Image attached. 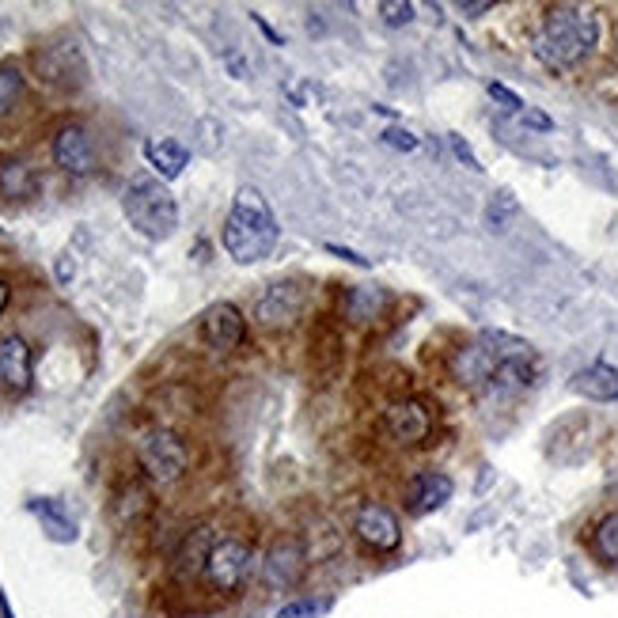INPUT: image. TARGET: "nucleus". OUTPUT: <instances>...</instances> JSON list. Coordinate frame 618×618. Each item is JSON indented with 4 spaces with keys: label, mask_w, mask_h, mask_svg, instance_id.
<instances>
[{
    "label": "nucleus",
    "mask_w": 618,
    "mask_h": 618,
    "mask_svg": "<svg viewBox=\"0 0 618 618\" xmlns=\"http://www.w3.org/2000/svg\"><path fill=\"white\" fill-rule=\"evenodd\" d=\"M278 236H281L278 217H273L270 201L262 198V190L239 187L232 198V209H228V217H225V232H220L225 251L232 255L239 266H255L278 247Z\"/></svg>",
    "instance_id": "1"
},
{
    "label": "nucleus",
    "mask_w": 618,
    "mask_h": 618,
    "mask_svg": "<svg viewBox=\"0 0 618 618\" xmlns=\"http://www.w3.org/2000/svg\"><path fill=\"white\" fill-rule=\"evenodd\" d=\"M535 58L550 69H569V64L585 61L599 46V20L588 8H550L535 34Z\"/></svg>",
    "instance_id": "2"
},
{
    "label": "nucleus",
    "mask_w": 618,
    "mask_h": 618,
    "mask_svg": "<svg viewBox=\"0 0 618 618\" xmlns=\"http://www.w3.org/2000/svg\"><path fill=\"white\" fill-rule=\"evenodd\" d=\"M122 213L129 225L149 239H168L179 228V201L160 179L137 175L122 193Z\"/></svg>",
    "instance_id": "3"
},
{
    "label": "nucleus",
    "mask_w": 618,
    "mask_h": 618,
    "mask_svg": "<svg viewBox=\"0 0 618 618\" xmlns=\"http://www.w3.org/2000/svg\"><path fill=\"white\" fill-rule=\"evenodd\" d=\"M509 357H531V346L524 338L501 335V330H486L482 338L451 357V376L464 387H482L494 380L497 365L509 361Z\"/></svg>",
    "instance_id": "4"
},
{
    "label": "nucleus",
    "mask_w": 618,
    "mask_h": 618,
    "mask_svg": "<svg viewBox=\"0 0 618 618\" xmlns=\"http://www.w3.org/2000/svg\"><path fill=\"white\" fill-rule=\"evenodd\" d=\"M137 456H141V467L152 482H179L190 467V451L182 445L179 432H171V429L144 432L141 445H137Z\"/></svg>",
    "instance_id": "5"
},
{
    "label": "nucleus",
    "mask_w": 618,
    "mask_h": 618,
    "mask_svg": "<svg viewBox=\"0 0 618 618\" xmlns=\"http://www.w3.org/2000/svg\"><path fill=\"white\" fill-rule=\"evenodd\" d=\"M255 566V550L247 539H217L213 555L206 561V580L217 592H236Z\"/></svg>",
    "instance_id": "6"
},
{
    "label": "nucleus",
    "mask_w": 618,
    "mask_h": 618,
    "mask_svg": "<svg viewBox=\"0 0 618 618\" xmlns=\"http://www.w3.org/2000/svg\"><path fill=\"white\" fill-rule=\"evenodd\" d=\"M303 308H308V289L297 281H278L255 303V319L262 330H289L303 316Z\"/></svg>",
    "instance_id": "7"
},
{
    "label": "nucleus",
    "mask_w": 618,
    "mask_h": 618,
    "mask_svg": "<svg viewBox=\"0 0 618 618\" xmlns=\"http://www.w3.org/2000/svg\"><path fill=\"white\" fill-rule=\"evenodd\" d=\"M383 421H387V432H391V440L395 445H402V448H413V445H426V440L432 437V406L426 399H399V402H391L387 406V413H383Z\"/></svg>",
    "instance_id": "8"
},
{
    "label": "nucleus",
    "mask_w": 618,
    "mask_h": 618,
    "mask_svg": "<svg viewBox=\"0 0 618 618\" xmlns=\"http://www.w3.org/2000/svg\"><path fill=\"white\" fill-rule=\"evenodd\" d=\"M353 531L365 547L380 550V555H391V550L402 547V524H399V516L387 509V505L365 501L361 509L353 512Z\"/></svg>",
    "instance_id": "9"
},
{
    "label": "nucleus",
    "mask_w": 618,
    "mask_h": 618,
    "mask_svg": "<svg viewBox=\"0 0 618 618\" xmlns=\"http://www.w3.org/2000/svg\"><path fill=\"white\" fill-rule=\"evenodd\" d=\"M201 338H206L209 349L217 353H232V349L243 346L247 338V319L236 303H213V308L201 316Z\"/></svg>",
    "instance_id": "10"
},
{
    "label": "nucleus",
    "mask_w": 618,
    "mask_h": 618,
    "mask_svg": "<svg viewBox=\"0 0 618 618\" xmlns=\"http://www.w3.org/2000/svg\"><path fill=\"white\" fill-rule=\"evenodd\" d=\"M308 569V555H303V542L297 535H285L270 547V555L262 561V577L270 588H292Z\"/></svg>",
    "instance_id": "11"
},
{
    "label": "nucleus",
    "mask_w": 618,
    "mask_h": 618,
    "mask_svg": "<svg viewBox=\"0 0 618 618\" xmlns=\"http://www.w3.org/2000/svg\"><path fill=\"white\" fill-rule=\"evenodd\" d=\"M34 64H39L46 84H53V88H77L80 80H84V58H80L77 42L72 46H61V42L42 46V50L34 53Z\"/></svg>",
    "instance_id": "12"
},
{
    "label": "nucleus",
    "mask_w": 618,
    "mask_h": 618,
    "mask_svg": "<svg viewBox=\"0 0 618 618\" xmlns=\"http://www.w3.org/2000/svg\"><path fill=\"white\" fill-rule=\"evenodd\" d=\"M53 160L69 175H91L96 171V144H91L84 126H61L53 137Z\"/></svg>",
    "instance_id": "13"
},
{
    "label": "nucleus",
    "mask_w": 618,
    "mask_h": 618,
    "mask_svg": "<svg viewBox=\"0 0 618 618\" xmlns=\"http://www.w3.org/2000/svg\"><path fill=\"white\" fill-rule=\"evenodd\" d=\"M0 383L16 395L31 387V346L20 335L0 338Z\"/></svg>",
    "instance_id": "14"
},
{
    "label": "nucleus",
    "mask_w": 618,
    "mask_h": 618,
    "mask_svg": "<svg viewBox=\"0 0 618 618\" xmlns=\"http://www.w3.org/2000/svg\"><path fill=\"white\" fill-rule=\"evenodd\" d=\"M217 547V535L209 524H201V528H190L187 539L179 542V550H175V574L179 577H201L206 574V561L213 555Z\"/></svg>",
    "instance_id": "15"
},
{
    "label": "nucleus",
    "mask_w": 618,
    "mask_h": 618,
    "mask_svg": "<svg viewBox=\"0 0 618 618\" xmlns=\"http://www.w3.org/2000/svg\"><path fill=\"white\" fill-rule=\"evenodd\" d=\"M451 497V478L440 475V470H421L410 482V494H406V505H410L413 516H429L437 509H445Z\"/></svg>",
    "instance_id": "16"
},
{
    "label": "nucleus",
    "mask_w": 618,
    "mask_h": 618,
    "mask_svg": "<svg viewBox=\"0 0 618 618\" xmlns=\"http://www.w3.org/2000/svg\"><path fill=\"white\" fill-rule=\"evenodd\" d=\"M574 391L592 402H618V372L611 365H588L574 376Z\"/></svg>",
    "instance_id": "17"
},
{
    "label": "nucleus",
    "mask_w": 618,
    "mask_h": 618,
    "mask_svg": "<svg viewBox=\"0 0 618 618\" xmlns=\"http://www.w3.org/2000/svg\"><path fill=\"white\" fill-rule=\"evenodd\" d=\"M144 156H149V168H156L163 179H179L182 168L190 163L187 144L171 141V137H156V141L144 144Z\"/></svg>",
    "instance_id": "18"
},
{
    "label": "nucleus",
    "mask_w": 618,
    "mask_h": 618,
    "mask_svg": "<svg viewBox=\"0 0 618 618\" xmlns=\"http://www.w3.org/2000/svg\"><path fill=\"white\" fill-rule=\"evenodd\" d=\"M383 308H387V292L380 285H353V289H346V316L353 322L380 319Z\"/></svg>",
    "instance_id": "19"
},
{
    "label": "nucleus",
    "mask_w": 618,
    "mask_h": 618,
    "mask_svg": "<svg viewBox=\"0 0 618 618\" xmlns=\"http://www.w3.org/2000/svg\"><path fill=\"white\" fill-rule=\"evenodd\" d=\"M531 383H535V361L531 357H509V361L497 365V372L490 380V387L497 395H520V391H528Z\"/></svg>",
    "instance_id": "20"
},
{
    "label": "nucleus",
    "mask_w": 618,
    "mask_h": 618,
    "mask_svg": "<svg viewBox=\"0 0 618 618\" xmlns=\"http://www.w3.org/2000/svg\"><path fill=\"white\" fill-rule=\"evenodd\" d=\"M39 190V179H34V171L27 168L23 160H4L0 163V193L4 198H31V193Z\"/></svg>",
    "instance_id": "21"
},
{
    "label": "nucleus",
    "mask_w": 618,
    "mask_h": 618,
    "mask_svg": "<svg viewBox=\"0 0 618 618\" xmlns=\"http://www.w3.org/2000/svg\"><path fill=\"white\" fill-rule=\"evenodd\" d=\"M592 555L604 566H618V512H607L604 520L592 528Z\"/></svg>",
    "instance_id": "22"
},
{
    "label": "nucleus",
    "mask_w": 618,
    "mask_h": 618,
    "mask_svg": "<svg viewBox=\"0 0 618 618\" xmlns=\"http://www.w3.org/2000/svg\"><path fill=\"white\" fill-rule=\"evenodd\" d=\"M20 99H23V72L16 61H4L0 64V118L12 114Z\"/></svg>",
    "instance_id": "23"
},
{
    "label": "nucleus",
    "mask_w": 618,
    "mask_h": 618,
    "mask_svg": "<svg viewBox=\"0 0 618 618\" xmlns=\"http://www.w3.org/2000/svg\"><path fill=\"white\" fill-rule=\"evenodd\" d=\"M516 217V198L509 190H501L497 198L490 201V209H486V225L494 228V232H505V225Z\"/></svg>",
    "instance_id": "24"
},
{
    "label": "nucleus",
    "mask_w": 618,
    "mask_h": 618,
    "mask_svg": "<svg viewBox=\"0 0 618 618\" xmlns=\"http://www.w3.org/2000/svg\"><path fill=\"white\" fill-rule=\"evenodd\" d=\"M149 501H152L149 490H144L141 482H133V486H129V490H126L122 497H118V505H114V509H118V516H122V520H137V512H144V509H149Z\"/></svg>",
    "instance_id": "25"
},
{
    "label": "nucleus",
    "mask_w": 618,
    "mask_h": 618,
    "mask_svg": "<svg viewBox=\"0 0 618 618\" xmlns=\"http://www.w3.org/2000/svg\"><path fill=\"white\" fill-rule=\"evenodd\" d=\"M327 611V604L322 599H292V604H285L278 618H319Z\"/></svg>",
    "instance_id": "26"
},
{
    "label": "nucleus",
    "mask_w": 618,
    "mask_h": 618,
    "mask_svg": "<svg viewBox=\"0 0 618 618\" xmlns=\"http://www.w3.org/2000/svg\"><path fill=\"white\" fill-rule=\"evenodd\" d=\"M380 16H383L387 27H406L413 20V4H406V0H383Z\"/></svg>",
    "instance_id": "27"
},
{
    "label": "nucleus",
    "mask_w": 618,
    "mask_h": 618,
    "mask_svg": "<svg viewBox=\"0 0 618 618\" xmlns=\"http://www.w3.org/2000/svg\"><path fill=\"white\" fill-rule=\"evenodd\" d=\"M383 144H391L395 152H418V149H421L418 137H413L410 129H399V126L383 129Z\"/></svg>",
    "instance_id": "28"
},
{
    "label": "nucleus",
    "mask_w": 618,
    "mask_h": 618,
    "mask_svg": "<svg viewBox=\"0 0 618 618\" xmlns=\"http://www.w3.org/2000/svg\"><path fill=\"white\" fill-rule=\"evenodd\" d=\"M34 509L46 516V524H53V535H58V539H72V524L64 520V516L53 509V505H34Z\"/></svg>",
    "instance_id": "29"
},
{
    "label": "nucleus",
    "mask_w": 618,
    "mask_h": 618,
    "mask_svg": "<svg viewBox=\"0 0 618 618\" xmlns=\"http://www.w3.org/2000/svg\"><path fill=\"white\" fill-rule=\"evenodd\" d=\"M448 144H451V152H456L459 160H464V168H470V171H482V168H478V156L470 152V144L464 141V137L451 133V137H448Z\"/></svg>",
    "instance_id": "30"
},
{
    "label": "nucleus",
    "mask_w": 618,
    "mask_h": 618,
    "mask_svg": "<svg viewBox=\"0 0 618 618\" xmlns=\"http://www.w3.org/2000/svg\"><path fill=\"white\" fill-rule=\"evenodd\" d=\"M490 96L497 99V103H505V107H509L512 114H524V99L516 96V91L505 88V84H490Z\"/></svg>",
    "instance_id": "31"
},
{
    "label": "nucleus",
    "mask_w": 618,
    "mask_h": 618,
    "mask_svg": "<svg viewBox=\"0 0 618 618\" xmlns=\"http://www.w3.org/2000/svg\"><path fill=\"white\" fill-rule=\"evenodd\" d=\"M524 122H528L531 129H550V126H555V122H550V118L547 114H539V110H528V107H524Z\"/></svg>",
    "instance_id": "32"
},
{
    "label": "nucleus",
    "mask_w": 618,
    "mask_h": 618,
    "mask_svg": "<svg viewBox=\"0 0 618 618\" xmlns=\"http://www.w3.org/2000/svg\"><path fill=\"white\" fill-rule=\"evenodd\" d=\"M490 8H494V0H464V4H459V12L482 16V12H490Z\"/></svg>",
    "instance_id": "33"
},
{
    "label": "nucleus",
    "mask_w": 618,
    "mask_h": 618,
    "mask_svg": "<svg viewBox=\"0 0 618 618\" xmlns=\"http://www.w3.org/2000/svg\"><path fill=\"white\" fill-rule=\"evenodd\" d=\"M327 251H330V255H341V258H346V262L368 266V258H365V255H357V251H349V247H338V243H330V247H327Z\"/></svg>",
    "instance_id": "34"
},
{
    "label": "nucleus",
    "mask_w": 618,
    "mask_h": 618,
    "mask_svg": "<svg viewBox=\"0 0 618 618\" xmlns=\"http://www.w3.org/2000/svg\"><path fill=\"white\" fill-rule=\"evenodd\" d=\"M4 308H8V285L0 281V311H4Z\"/></svg>",
    "instance_id": "35"
}]
</instances>
